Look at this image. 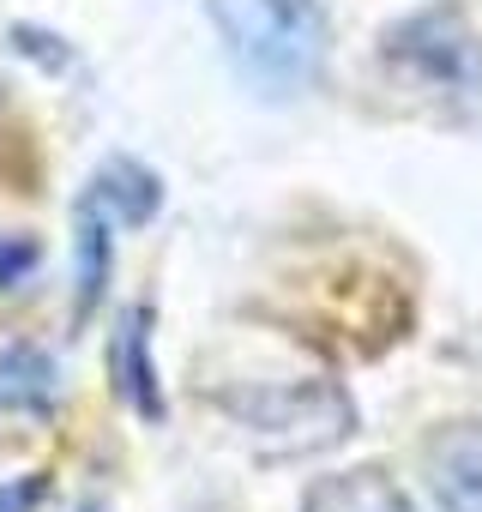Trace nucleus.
Listing matches in <instances>:
<instances>
[{"label": "nucleus", "instance_id": "9b49d317", "mask_svg": "<svg viewBox=\"0 0 482 512\" xmlns=\"http://www.w3.org/2000/svg\"><path fill=\"white\" fill-rule=\"evenodd\" d=\"M37 500H43V476L0 482V512H37Z\"/></svg>", "mask_w": 482, "mask_h": 512}, {"label": "nucleus", "instance_id": "20e7f679", "mask_svg": "<svg viewBox=\"0 0 482 512\" xmlns=\"http://www.w3.org/2000/svg\"><path fill=\"white\" fill-rule=\"evenodd\" d=\"M109 380H115V392L127 398V410L139 422H163L169 416L163 380H157V362H151V308L145 302L121 308V320L109 332Z\"/></svg>", "mask_w": 482, "mask_h": 512}, {"label": "nucleus", "instance_id": "0eeeda50", "mask_svg": "<svg viewBox=\"0 0 482 512\" xmlns=\"http://www.w3.org/2000/svg\"><path fill=\"white\" fill-rule=\"evenodd\" d=\"M302 512H416V500L380 464H356L338 476H314L302 494Z\"/></svg>", "mask_w": 482, "mask_h": 512}, {"label": "nucleus", "instance_id": "1a4fd4ad", "mask_svg": "<svg viewBox=\"0 0 482 512\" xmlns=\"http://www.w3.org/2000/svg\"><path fill=\"white\" fill-rule=\"evenodd\" d=\"M103 205H109V217L115 223H127V229H145L151 217H157V205H163V181L139 163V157H109L103 169H97V187H91Z\"/></svg>", "mask_w": 482, "mask_h": 512}, {"label": "nucleus", "instance_id": "423d86ee", "mask_svg": "<svg viewBox=\"0 0 482 512\" xmlns=\"http://www.w3.org/2000/svg\"><path fill=\"white\" fill-rule=\"evenodd\" d=\"M109 272H115V217H109V205L97 193H85L73 205V284H79L73 326H85L97 314V302L109 290Z\"/></svg>", "mask_w": 482, "mask_h": 512}, {"label": "nucleus", "instance_id": "6e6552de", "mask_svg": "<svg viewBox=\"0 0 482 512\" xmlns=\"http://www.w3.org/2000/svg\"><path fill=\"white\" fill-rule=\"evenodd\" d=\"M55 410V362L37 344L0 350V416H49Z\"/></svg>", "mask_w": 482, "mask_h": 512}, {"label": "nucleus", "instance_id": "39448f33", "mask_svg": "<svg viewBox=\"0 0 482 512\" xmlns=\"http://www.w3.org/2000/svg\"><path fill=\"white\" fill-rule=\"evenodd\" d=\"M422 476L440 512H482V422H452L428 440Z\"/></svg>", "mask_w": 482, "mask_h": 512}, {"label": "nucleus", "instance_id": "f03ea898", "mask_svg": "<svg viewBox=\"0 0 482 512\" xmlns=\"http://www.w3.org/2000/svg\"><path fill=\"white\" fill-rule=\"evenodd\" d=\"M217 404L266 458H314L356 428V404L338 380H254Z\"/></svg>", "mask_w": 482, "mask_h": 512}, {"label": "nucleus", "instance_id": "9d476101", "mask_svg": "<svg viewBox=\"0 0 482 512\" xmlns=\"http://www.w3.org/2000/svg\"><path fill=\"white\" fill-rule=\"evenodd\" d=\"M43 266V247L31 235H0V290H19Z\"/></svg>", "mask_w": 482, "mask_h": 512}, {"label": "nucleus", "instance_id": "f257e3e1", "mask_svg": "<svg viewBox=\"0 0 482 512\" xmlns=\"http://www.w3.org/2000/svg\"><path fill=\"white\" fill-rule=\"evenodd\" d=\"M205 13L223 55L260 97L290 103L320 85L332 55L320 0H205Z\"/></svg>", "mask_w": 482, "mask_h": 512}, {"label": "nucleus", "instance_id": "7ed1b4c3", "mask_svg": "<svg viewBox=\"0 0 482 512\" xmlns=\"http://www.w3.org/2000/svg\"><path fill=\"white\" fill-rule=\"evenodd\" d=\"M386 61L422 85L446 115L476 121L482 115V37L470 31V19L458 7H422L410 19H398L386 31Z\"/></svg>", "mask_w": 482, "mask_h": 512}]
</instances>
